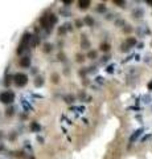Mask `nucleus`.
I'll list each match as a JSON object with an SVG mask.
<instances>
[{
    "label": "nucleus",
    "mask_w": 152,
    "mask_h": 159,
    "mask_svg": "<svg viewBox=\"0 0 152 159\" xmlns=\"http://www.w3.org/2000/svg\"><path fill=\"white\" fill-rule=\"evenodd\" d=\"M0 101H2L3 104H12L13 101H15L13 92H3L2 94H0Z\"/></svg>",
    "instance_id": "obj_3"
},
{
    "label": "nucleus",
    "mask_w": 152,
    "mask_h": 159,
    "mask_svg": "<svg viewBox=\"0 0 152 159\" xmlns=\"http://www.w3.org/2000/svg\"><path fill=\"white\" fill-rule=\"evenodd\" d=\"M114 3H115V4H118L119 7H124V6H126V2H122V0H115Z\"/></svg>",
    "instance_id": "obj_16"
},
{
    "label": "nucleus",
    "mask_w": 152,
    "mask_h": 159,
    "mask_svg": "<svg viewBox=\"0 0 152 159\" xmlns=\"http://www.w3.org/2000/svg\"><path fill=\"white\" fill-rule=\"evenodd\" d=\"M42 84H44V78L42 77H38V78H36V81H34V85L36 86H42Z\"/></svg>",
    "instance_id": "obj_9"
},
{
    "label": "nucleus",
    "mask_w": 152,
    "mask_h": 159,
    "mask_svg": "<svg viewBox=\"0 0 152 159\" xmlns=\"http://www.w3.org/2000/svg\"><path fill=\"white\" fill-rule=\"evenodd\" d=\"M89 6H90L89 0H81V2H78V7L81 8V10H87Z\"/></svg>",
    "instance_id": "obj_7"
},
{
    "label": "nucleus",
    "mask_w": 152,
    "mask_h": 159,
    "mask_svg": "<svg viewBox=\"0 0 152 159\" xmlns=\"http://www.w3.org/2000/svg\"><path fill=\"white\" fill-rule=\"evenodd\" d=\"M52 48H53V47L50 45V44H45V49H44V51L48 53V52H50V51H52Z\"/></svg>",
    "instance_id": "obj_19"
},
{
    "label": "nucleus",
    "mask_w": 152,
    "mask_h": 159,
    "mask_svg": "<svg viewBox=\"0 0 152 159\" xmlns=\"http://www.w3.org/2000/svg\"><path fill=\"white\" fill-rule=\"evenodd\" d=\"M97 11L98 12H105L106 11V6H105V4H99V7L97 8Z\"/></svg>",
    "instance_id": "obj_15"
},
{
    "label": "nucleus",
    "mask_w": 152,
    "mask_h": 159,
    "mask_svg": "<svg viewBox=\"0 0 152 159\" xmlns=\"http://www.w3.org/2000/svg\"><path fill=\"white\" fill-rule=\"evenodd\" d=\"M87 57H89V59H95V57H97V52L95 51H90L87 53Z\"/></svg>",
    "instance_id": "obj_12"
},
{
    "label": "nucleus",
    "mask_w": 152,
    "mask_h": 159,
    "mask_svg": "<svg viewBox=\"0 0 152 159\" xmlns=\"http://www.w3.org/2000/svg\"><path fill=\"white\" fill-rule=\"evenodd\" d=\"M30 127H32V130H33V131H40V129H41V127H40V125H37L36 122H33Z\"/></svg>",
    "instance_id": "obj_13"
},
{
    "label": "nucleus",
    "mask_w": 152,
    "mask_h": 159,
    "mask_svg": "<svg viewBox=\"0 0 152 159\" xmlns=\"http://www.w3.org/2000/svg\"><path fill=\"white\" fill-rule=\"evenodd\" d=\"M6 114L8 117H11V116H13V108H10V109H7V112H6Z\"/></svg>",
    "instance_id": "obj_17"
},
{
    "label": "nucleus",
    "mask_w": 152,
    "mask_h": 159,
    "mask_svg": "<svg viewBox=\"0 0 152 159\" xmlns=\"http://www.w3.org/2000/svg\"><path fill=\"white\" fill-rule=\"evenodd\" d=\"M53 82L54 84L58 82V76H57V74H53Z\"/></svg>",
    "instance_id": "obj_21"
},
{
    "label": "nucleus",
    "mask_w": 152,
    "mask_h": 159,
    "mask_svg": "<svg viewBox=\"0 0 152 159\" xmlns=\"http://www.w3.org/2000/svg\"><path fill=\"white\" fill-rule=\"evenodd\" d=\"M82 25H83V21L82 20H77V21H75V26H77V28H81Z\"/></svg>",
    "instance_id": "obj_20"
},
{
    "label": "nucleus",
    "mask_w": 152,
    "mask_h": 159,
    "mask_svg": "<svg viewBox=\"0 0 152 159\" xmlns=\"http://www.w3.org/2000/svg\"><path fill=\"white\" fill-rule=\"evenodd\" d=\"M13 80H15V84L19 88H23V86H25L26 84H28V76L24 74V73H17V74H15Z\"/></svg>",
    "instance_id": "obj_2"
},
{
    "label": "nucleus",
    "mask_w": 152,
    "mask_h": 159,
    "mask_svg": "<svg viewBox=\"0 0 152 159\" xmlns=\"http://www.w3.org/2000/svg\"><path fill=\"white\" fill-rule=\"evenodd\" d=\"M81 44H82V48H83V49H87V48H89V41H87V39L85 37V36H82Z\"/></svg>",
    "instance_id": "obj_8"
},
{
    "label": "nucleus",
    "mask_w": 152,
    "mask_h": 159,
    "mask_svg": "<svg viewBox=\"0 0 152 159\" xmlns=\"http://www.w3.org/2000/svg\"><path fill=\"white\" fill-rule=\"evenodd\" d=\"M110 49V45L107 43H105V44H101V51H103V52H107Z\"/></svg>",
    "instance_id": "obj_11"
},
{
    "label": "nucleus",
    "mask_w": 152,
    "mask_h": 159,
    "mask_svg": "<svg viewBox=\"0 0 152 159\" xmlns=\"http://www.w3.org/2000/svg\"><path fill=\"white\" fill-rule=\"evenodd\" d=\"M40 23L44 28H46L48 31H52L53 25L57 23V17L54 15H48V16H42L41 19H40Z\"/></svg>",
    "instance_id": "obj_1"
},
{
    "label": "nucleus",
    "mask_w": 152,
    "mask_h": 159,
    "mask_svg": "<svg viewBox=\"0 0 152 159\" xmlns=\"http://www.w3.org/2000/svg\"><path fill=\"white\" fill-rule=\"evenodd\" d=\"M142 132H143V129H139V130H136L135 132H134V134L131 135V138H130V142H134V141H136L138 138H139V137L142 135Z\"/></svg>",
    "instance_id": "obj_6"
},
{
    "label": "nucleus",
    "mask_w": 152,
    "mask_h": 159,
    "mask_svg": "<svg viewBox=\"0 0 152 159\" xmlns=\"http://www.w3.org/2000/svg\"><path fill=\"white\" fill-rule=\"evenodd\" d=\"M147 4H150V6H152V0H148V2H147Z\"/></svg>",
    "instance_id": "obj_25"
},
{
    "label": "nucleus",
    "mask_w": 152,
    "mask_h": 159,
    "mask_svg": "<svg viewBox=\"0 0 152 159\" xmlns=\"http://www.w3.org/2000/svg\"><path fill=\"white\" fill-rule=\"evenodd\" d=\"M136 44V39H134V37H128L126 40V43L122 44V52H127L131 49V47H134Z\"/></svg>",
    "instance_id": "obj_4"
},
{
    "label": "nucleus",
    "mask_w": 152,
    "mask_h": 159,
    "mask_svg": "<svg viewBox=\"0 0 152 159\" xmlns=\"http://www.w3.org/2000/svg\"><path fill=\"white\" fill-rule=\"evenodd\" d=\"M66 31H68V28H65V26H61V28L58 29V33H60V35H64V33H66Z\"/></svg>",
    "instance_id": "obj_18"
},
{
    "label": "nucleus",
    "mask_w": 152,
    "mask_h": 159,
    "mask_svg": "<svg viewBox=\"0 0 152 159\" xmlns=\"http://www.w3.org/2000/svg\"><path fill=\"white\" fill-rule=\"evenodd\" d=\"M148 89H150V90H152V81H151V82H148Z\"/></svg>",
    "instance_id": "obj_23"
},
{
    "label": "nucleus",
    "mask_w": 152,
    "mask_h": 159,
    "mask_svg": "<svg viewBox=\"0 0 152 159\" xmlns=\"http://www.w3.org/2000/svg\"><path fill=\"white\" fill-rule=\"evenodd\" d=\"M65 6H69V4H71V2H69V0H66V2H64Z\"/></svg>",
    "instance_id": "obj_24"
},
{
    "label": "nucleus",
    "mask_w": 152,
    "mask_h": 159,
    "mask_svg": "<svg viewBox=\"0 0 152 159\" xmlns=\"http://www.w3.org/2000/svg\"><path fill=\"white\" fill-rule=\"evenodd\" d=\"M30 65V59L29 57H23V59L20 60V66H23V68H28Z\"/></svg>",
    "instance_id": "obj_5"
},
{
    "label": "nucleus",
    "mask_w": 152,
    "mask_h": 159,
    "mask_svg": "<svg viewBox=\"0 0 152 159\" xmlns=\"http://www.w3.org/2000/svg\"><path fill=\"white\" fill-rule=\"evenodd\" d=\"M85 23H86L87 25H90V26H93V24H94V20L91 19L90 16H86L85 17Z\"/></svg>",
    "instance_id": "obj_10"
},
{
    "label": "nucleus",
    "mask_w": 152,
    "mask_h": 159,
    "mask_svg": "<svg viewBox=\"0 0 152 159\" xmlns=\"http://www.w3.org/2000/svg\"><path fill=\"white\" fill-rule=\"evenodd\" d=\"M142 15H143L142 10H135V11H134V16H135V17H142Z\"/></svg>",
    "instance_id": "obj_14"
},
{
    "label": "nucleus",
    "mask_w": 152,
    "mask_h": 159,
    "mask_svg": "<svg viewBox=\"0 0 152 159\" xmlns=\"http://www.w3.org/2000/svg\"><path fill=\"white\" fill-rule=\"evenodd\" d=\"M113 68H114V66H109V69H107V70H109V73H113Z\"/></svg>",
    "instance_id": "obj_22"
}]
</instances>
